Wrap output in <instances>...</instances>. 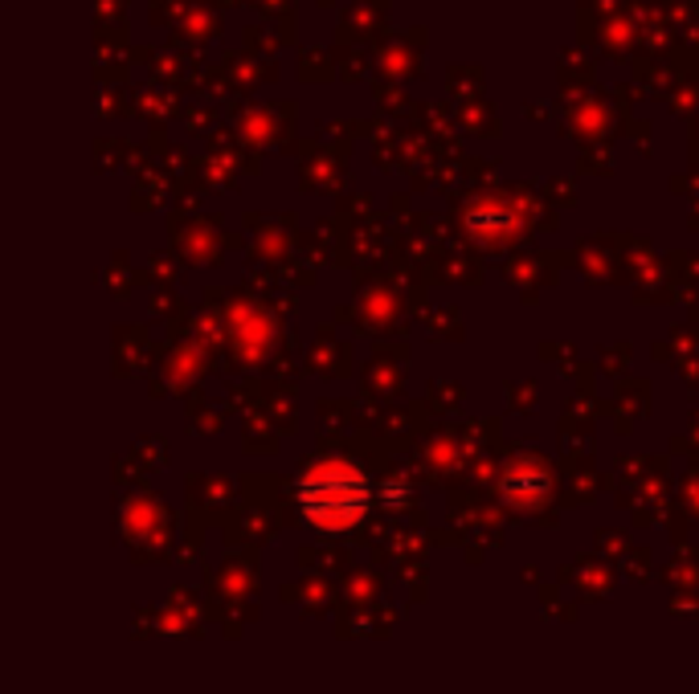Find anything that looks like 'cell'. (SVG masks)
<instances>
[{"mask_svg": "<svg viewBox=\"0 0 699 694\" xmlns=\"http://www.w3.org/2000/svg\"><path fill=\"white\" fill-rule=\"evenodd\" d=\"M299 507L324 531H343L369 510V479L340 458L319 462L299 482Z\"/></svg>", "mask_w": 699, "mask_h": 694, "instance_id": "obj_1", "label": "cell"}]
</instances>
